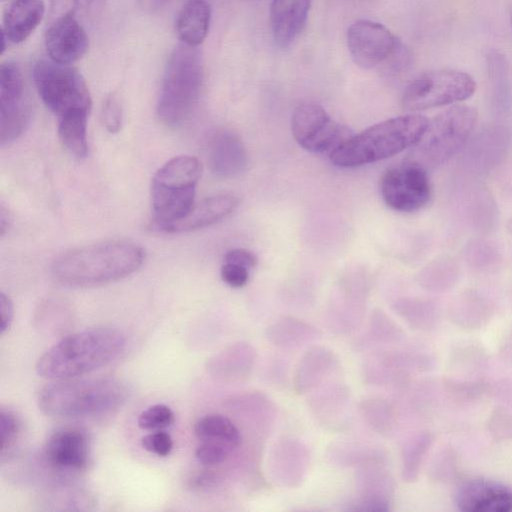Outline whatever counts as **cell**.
<instances>
[{
  "instance_id": "1",
  "label": "cell",
  "mask_w": 512,
  "mask_h": 512,
  "mask_svg": "<svg viewBox=\"0 0 512 512\" xmlns=\"http://www.w3.org/2000/svg\"><path fill=\"white\" fill-rule=\"evenodd\" d=\"M145 259L144 249L128 240H109L69 250L56 258L53 278L73 288L97 287L136 272Z\"/></svg>"
},
{
  "instance_id": "2",
  "label": "cell",
  "mask_w": 512,
  "mask_h": 512,
  "mask_svg": "<svg viewBox=\"0 0 512 512\" xmlns=\"http://www.w3.org/2000/svg\"><path fill=\"white\" fill-rule=\"evenodd\" d=\"M126 339L111 327L91 328L64 337L37 361L39 376L49 380L72 379L114 361L125 349Z\"/></svg>"
},
{
  "instance_id": "3",
  "label": "cell",
  "mask_w": 512,
  "mask_h": 512,
  "mask_svg": "<svg viewBox=\"0 0 512 512\" xmlns=\"http://www.w3.org/2000/svg\"><path fill=\"white\" fill-rule=\"evenodd\" d=\"M430 120L421 114H406L374 124L352 135L330 154L338 167H357L390 158L413 147Z\"/></svg>"
},
{
  "instance_id": "4",
  "label": "cell",
  "mask_w": 512,
  "mask_h": 512,
  "mask_svg": "<svg viewBox=\"0 0 512 512\" xmlns=\"http://www.w3.org/2000/svg\"><path fill=\"white\" fill-rule=\"evenodd\" d=\"M126 387L112 378L55 380L44 386L37 398L48 416L89 418L118 410L126 401Z\"/></svg>"
},
{
  "instance_id": "5",
  "label": "cell",
  "mask_w": 512,
  "mask_h": 512,
  "mask_svg": "<svg viewBox=\"0 0 512 512\" xmlns=\"http://www.w3.org/2000/svg\"><path fill=\"white\" fill-rule=\"evenodd\" d=\"M203 70L196 47L179 44L164 71L157 115L168 127L183 124L193 111L202 86Z\"/></svg>"
},
{
  "instance_id": "6",
  "label": "cell",
  "mask_w": 512,
  "mask_h": 512,
  "mask_svg": "<svg viewBox=\"0 0 512 512\" xmlns=\"http://www.w3.org/2000/svg\"><path fill=\"white\" fill-rule=\"evenodd\" d=\"M201 164L193 156H177L163 164L151 182L154 227L158 230L184 217L194 205Z\"/></svg>"
},
{
  "instance_id": "7",
  "label": "cell",
  "mask_w": 512,
  "mask_h": 512,
  "mask_svg": "<svg viewBox=\"0 0 512 512\" xmlns=\"http://www.w3.org/2000/svg\"><path fill=\"white\" fill-rule=\"evenodd\" d=\"M477 120L478 114L473 107L462 104L451 106L429 122L408 159L426 169L445 163L465 146L476 128Z\"/></svg>"
},
{
  "instance_id": "8",
  "label": "cell",
  "mask_w": 512,
  "mask_h": 512,
  "mask_svg": "<svg viewBox=\"0 0 512 512\" xmlns=\"http://www.w3.org/2000/svg\"><path fill=\"white\" fill-rule=\"evenodd\" d=\"M33 78L41 100L57 119L74 114H89V90L75 68L52 60H41L34 67Z\"/></svg>"
},
{
  "instance_id": "9",
  "label": "cell",
  "mask_w": 512,
  "mask_h": 512,
  "mask_svg": "<svg viewBox=\"0 0 512 512\" xmlns=\"http://www.w3.org/2000/svg\"><path fill=\"white\" fill-rule=\"evenodd\" d=\"M476 91L474 78L466 72L440 69L422 73L405 88L401 106L406 111H421L458 103Z\"/></svg>"
},
{
  "instance_id": "10",
  "label": "cell",
  "mask_w": 512,
  "mask_h": 512,
  "mask_svg": "<svg viewBox=\"0 0 512 512\" xmlns=\"http://www.w3.org/2000/svg\"><path fill=\"white\" fill-rule=\"evenodd\" d=\"M426 169L407 159L388 169L380 181V192L391 209L411 213L425 207L432 197V185Z\"/></svg>"
},
{
  "instance_id": "11",
  "label": "cell",
  "mask_w": 512,
  "mask_h": 512,
  "mask_svg": "<svg viewBox=\"0 0 512 512\" xmlns=\"http://www.w3.org/2000/svg\"><path fill=\"white\" fill-rule=\"evenodd\" d=\"M291 131L295 141L313 153L330 154L353 135L315 102H303L294 109Z\"/></svg>"
},
{
  "instance_id": "12",
  "label": "cell",
  "mask_w": 512,
  "mask_h": 512,
  "mask_svg": "<svg viewBox=\"0 0 512 512\" xmlns=\"http://www.w3.org/2000/svg\"><path fill=\"white\" fill-rule=\"evenodd\" d=\"M30 117L25 100L20 70L14 63L0 67V144L4 146L19 138Z\"/></svg>"
},
{
  "instance_id": "13",
  "label": "cell",
  "mask_w": 512,
  "mask_h": 512,
  "mask_svg": "<svg viewBox=\"0 0 512 512\" xmlns=\"http://www.w3.org/2000/svg\"><path fill=\"white\" fill-rule=\"evenodd\" d=\"M347 46L354 63L364 69L376 67L401 48L387 27L370 20H358L349 27Z\"/></svg>"
},
{
  "instance_id": "14",
  "label": "cell",
  "mask_w": 512,
  "mask_h": 512,
  "mask_svg": "<svg viewBox=\"0 0 512 512\" xmlns=\"http://www.w3.org/2000/svg\"><path fill=\"white\" fill-rule=\"evenodd\" d=\"M45 45L50 60L70 65L86 54L89 39L73 12L69 11L58 17L47 29Z\"/></svg>"
},
{
  "instance_id": "15",
  "label": "cell",
  "mask_w": 512,
  "mask_h": 512,
  "mask_svg": "<svg viewBox=\"0 0 512 512\" xmlns=\"http://www.w3.org/2000/svg\"><path fill=\"white\" fill-rule=\"evenodd\" d=\"M455 503L463 512H510L512 489L494 480L472 478L457 488Z\"/></svg>"
},
{
  "instance_id": "16",
  "label": "cell",
  "mask_w": 512,
  "mask_h": 512,
  "mask_svg": "<svg viewBox=\"0 0 512 512\" xmlns=\"http://www.w3.org/2000/svg\"><path fill=\"white\" fill-rule=\"evenodd\" d=\"M358 499L351 510L386 512L394 493V482L384 468V461H374L358 467L356 474Z\"/></svg>"
},
{
  "instance_id": "17",
  "label": "cell",
  "mask_w": 512,
  "mask_h": 512,
  "mask_svg": "<svg viewBox=\"0 0 512 512\" xmlns=\"http://www.w3.org/2000/svg\"><path fill=\"white\" fill-rule=\"evenodd\" d=\"M44 454L47 462L61 470H83L89 460V441L79 429H63L50 436Z\"/></svg>"
},
{
  "instance_id": "18",
  "label": "cell",
  "mask_w": 512,
  "mask_h": 512,
  "mask_svg": "<svg viewBox=\"0 0 512 512\" xmlns=\"http://www.w3.org/2000/svg\"><path fill=\"white\" fill-rule=\"evenodd\" d=\"M239 205V199L232 194H219L194 203L189 212L159 231L180 233L199 230L214 225L231 215Z\"/></svg>"
},
{
  "instance_id": "19",
  "label": "cell",
  "mask_w": 512,
  "mask_h": 512,
  "mask_svg": "<svg viewBox=\"0 0 512 512\" xmlns=\"http://www.w3.org/2000/svg\"><path fill=\"white\" fill-rule=\"evenodd\" d=\"M208 164L211 172L223 179L241 174L247 164L245 146L230 130L216 132L209 143Z\"/></svg>"
},
{
  "instance_id": "20",
  "label": "cell",
  "mask_w": 512,
  "mask_h": 512,
  "mask_svg": "<svg viewBox=\"0 0 512 512\" xmlns=\"http://www.w3.org/2000/svg\"><path fill=\"white\" fill-rule=\"evenodd\" d=\"M310 0H272L270 26L273 39L281 48L290 46L302 32Z\"/></svg>"
},
{
  "instance_id": "21",
  "label": "cell",
  "mask_w": 512,
  "mask_h": 512,
  "mask_svg": "<svg viewBox=\"0 0 512 512\" xmlns=\"http://www.w3.org/2000/svg\"><path fill=\"white\" fill-rule=\"evenodd\" d=\"M269 466L275 481L285 486H296L303 479L309 463V452L299 441L284 438L271 455Z\"/></svg>"
},
{
  "instance_id": "22",
  "label": "cell",
  "mask_w": 512,
  "mask_h": 512,
  "mask_svg": "<svg viewBox=\"0 0 512 512\" xmlns=\"http://www.w3.org/2000/svg\"><path fill=\"white\" fill-rule=\"evenodd\" d=\"M338 367L333 351L324 347L309 349L299 360L294 373V386L298 393H307L320 386Z\"/></svg>"
},
{
  "instance_id": "23",
  "label": "cell",
  "mask_w": 512,
  "mask_h": 512,
  "mask_svg": "<svg viewBox=\"0 0 512 512\" xmlns=\"http://www.w3.org/2000/svg\"><path fill=\"white\" fill-rule=\"evenodd\" d=\"M44 12L43 0H14L4 16L2 34L15 44L25 41L40 24Z\"/></svg>"
},
{
  "instance_id": "24",
  "label": "cell",
  "mask_w": 512,
  "mask_h": 512,
  "mask_svg": "<svg viewBox=\"0 0 512 512\" xmlns=\"http://www.w3.org/2000/svg\"><path fill=\"white\" fill-rule=\"evenodd\" d=\"M256 357V350L250 343L237 342L215 355L209 369L222 379L243 380L252 371Z\"/></svg>"
},
{
  "instance_id": "25",
  "label": "cell",
  "mask_w": 512,
  "mask_h": 512,
  "mask_svg": "<svg viewBox=\"0 0 512 512\" xmlns=\"http://www.w3.org/2000/svg\"><path fill=\"white\" fill-rule=\"evenodd\" d=\"M210 21L211 7L207 0H188L176 21V31L182 43L199 46L208 34Z\"/></svg>"
},
{
  "instance_id": "26",
  "label": "cell",
  "mask_w": 512,
  "mask_h": 512,
  "mask_svg": "<svg viewBox=\"0 0 512 512\" xmlns=\"http://www.w3.org/2000/svg\"><path fill=\"white\" fill-rule=\"evenodd\" d=\"M320 331L314 326L291 316H284L270 324L266 338L282 349H297L320 338Z\"/></svg>"
},
{
  "instance_id": "27",
  "label": "cell",
  "mask_w": 512,
  "mask_h": 512,
  "mask_svg": "<svg viewBox=\"0 0 512 512\" xmlns=\"http://www.w3.org/2000/svg\"><path fill=\"white\" fill-rule=\"evenodd\" d=\"M194 432L200 441H215L238 448L242 435L236 424L221 414H208L201 417L194 425Z\"/></svg>"
},
{
  "instance_id": "28",
  "label": "cell",
  "mask_w": 512,
  "mask_h": 512,
  "mask_svg": "<svg viewBox=\"0 0 512 512\" xmlns=\"http://www.w3.org/2000/svg\"><path fill=\"white\" fill-rule=\"evenodd\" d=\"M89 114H74L58 119V135L62 145L74 157L88 153L87 120Z\"/></svg>"
},
{
  "instance_id": "29",
  "label": "cell",
  "mask_w": 512,
  "mask_h": 512,
  "mask_svg": "<svg viewBox=\"0 0 512 512\" xmlns=\"http://www.w3.org/2000/svg\"><path fill=\"white\" fill-rule=\"evenodd\" d=\"M328 457L335 465L357 468L370 462L384 461V453L380 449L351 443L334 444Z\"/></svg>"
},
{
  "instance_id": "30",
  "label": "cell",
  "mask_w": 512,
  "mask_h": 512,
  "mask_svg": "<svg viewBox=\"0 0 512 512\" xmlns=\"http://www.w3.org/2000/svg\"><path fill=\"white\" fill-rule=\"evenodd\" d=\"M360 411L367 424L377 433L388 435L395 424L393 406L384 398L369 397L360 403Z\"/></svg>"
},
{
  "instance_id": "31",
  "label": "cell",
  "mask_w": 512,
  "mask_h": 512,
  "mask_svg": "<svg viewBox=\"0 0 512 512\" xmlns=\"http://www.w3.org/2000/svg\"><path fill=\"white\" fill-rule=\"evenodd\" d=\"M315 403L313 409L315 414H320L318 417L323 419V423L329 419L331 425V418L333 420L341 417L347 410L349 405V392L344 386H334L325 390L319 396L314 398Z\"/></svg>"
},
{
  "instance_id": "32",
  "label": "cell",
  "mask_w": 512,
  "mask_h": 512,
  "mask_svg": "<svg viewBox=\"0 0 512 512\" xmlns=\"http://www.w3.org/2000/svg\"><path fill=\"white\" fill-rule=\"evenodd\" d=\"M400 337L397 325L382 310L376 309L371 314L368 330L361 345H384L396 342Z\"/></svg>"
},
{
  "instance_id": "33",
  "label": "cell",
  "mask_w": 512,
  "mask_h": 512,
  "mask_svg": "<svg viewBox=\"0 0 512 512\" xmlns=\"http://www.w3.org/2000/svg\"><path fill=\"white\" fill-rule=\"evenodd\" d=\"M458 275V266L450 257H441L431 262L420 275L421 284L431 289L451 285Z\"/></svg>"
},
{
  "instance_id": "34",
  "label": "cell",
  "mask_w": 512,
  "mask_h": 512,
  "mask_svg": "<svg viewBox=\"0 0 512 512\" xmlns=\"http://www.w3.org/2000/svg\"><path fill=\"white\" fill-rule=\"evenodd\" d=\"M430 437L419 434L408 440L402 448V476L405 481L416 479L423 457L428 450Z\"/></svg>"
},
{
  "instance_id": "35",
  "label": "cell",
  "mask_w": 512,
  "mask_h": 512,
  "mask_svg": "<svg viewBox=\"0 0 512 512\" xmlns=\"http://www.w3.org/2000/svg\"><path fill=\"white\" fill-rule=\"evenodd\" d=\"M174 422V413L164 404H155L143 410L137 419L143 430L158 431L169 427Z\"/></svg>"
},
{
  "instance_id": "36",
  "label": "cell",
  "mask_w": 512,
  "mask_h": 512,
  "mask_svg": "<svg viewBox=\"0 0 512 512\" xmlns=\"http://www.w3.org/2000/svg\"><path fill=\"white\" fill-rule=\"evenodd\" d=\"M466 259L476 269H488L498 264L500 255L493 244L479 240L467 246Z\"/></svg>"
},
{
  "instance_id": "37",
  "label": "cell",
  "mask_w": 512,
  "mask_h": 512,
  "mask_svg": "<svg viewBox=\"0 0 512 512\" xmlns=\"http://www.w3.org/2000/svg\"><path fill=\"white\" fill-rule=\"evenodd\" d=\"M393 309L412 325L420 326L431 312V305L427 301L404 298L396 300Z\"/></svg>"
},
{
  "instance_id": "38",
  "label": "cell",
  "mask_w": 512,
  "mask_h": 512,
  "mask_svg": "<svg viewBox=\"0 0 512 512\" xmlns=\"http://www.w3.org/2000/svg\"><path fill=\"white\" fill-rule=\"evenodd\" d=\"M233 448L229 445L215 441H201L195 451L198 461L206 466H215L224 463Z\"/></svg>"
},
{
  "instance_id": "39",
  "label": "cell",
  "mask_w": 512,
  "mask_h": 512,
  "mask_svg": "<svg viewBox=\"0 0 512 512\" xmlns=\"http://www.w3.org/2000/svg\"><path fill=\"white\" fill-rule=\"evenodd\" d=\"M20 421L11 411L1 409L0 431H1V455L4 457L16 444L20 433Z\"/></svg>"
},
{
  "instance_id": "40",
  "label": "cell",
  "mask_w": 512,
  "mask_h": 512,
  "mask_svg": "<svg viewBox=\"0 0 512 512\" xmlns=\"http://www.w3.org/2000/svg\"><path fill=\"white\" fill-rule=\"evenodd\" d=\"M141 445L150 453L166 457L173 449V440L167 432L158 430L142 437Z\"/></svg>"
},
{
  "instance_id": "41",
  "label": "cell",
  "mask_w": 512,
  "mask_h": 512,
  "mask_svg": "<svg viewBox=\"0 0 512 512\" xmlns=\"http://www.w3.org/2000/svg\"><path fill=\"white\" fill-rule=\"evenodd\" d=\"M122 119L123 113L119 101L114 96H110L106 99L102 108V121L105 128L110 133L119 132L122 126Z\"/></svg>"
},
{
  "instance_id": "42",
  "label": "cell",
  "mask_w": 512,
  "mask_h": 512,
  "mask_svg": "<svg viewBox=\"0 0 512 512\" xmlns=\"http://www.w3.org/2000/svg\"><path fill=\"white\" fill-rule=\"evenodd\" d=\"M220 275L224 283L232 288H241L248 282L249 269L233 264L224 262L221 267Z\"/></svg>"
},
{
  "instance_id": "43",
  "label": "cell",
  "mask_w": 512,
  "mask_h": 512,
  "mask_svg": "<svg viewBox=\"0 0 512 512\" xmlns=\"http://www.w3.org/2000/svg\"><path fill=\"white\" fill-rule=\"evenodd\" d=\"M224 262L237 264L247 269H252L257 265L258 259L256 255L250 250L244 248H235L229 250L225 254Z\"/></svg>"
},
{
  "instance_id": "44",
  "label": "cell",
  "mask_w": 512,
  "mask_h": 512,
  "mask_svg": "<svg viewBox=\"0 0 512 512\" xmlns=\"http://www.w3.org/2000/svg\"><path fill=\"white\" fill-rule=\"evenodd\" d=\"M1 334L7 331L14 316L13 302L4 292L0 293Z\"/></svg>"
},
{
  "instance_id": "45",
  "label": "cell",
  "mask_w": 512,
  "mask_h": 512,
  "mask_svg": "<svg viewBox=\"0 0 512 512\" xmlns=\"http://www.w3.org/2000/svg\"><path fill=\"white\" fill-rule=\"evenodd\" d=\"M218 481V475L211 470L200 471L189 480L190 487L205 489L214 486Z\"/></svg>"
},
{
  "instance_id": "46",
  "label": "cell",
  "mask_w": 512,
  "mask_h": 512,
  "mask_svg": "<svg viewBox=\"0 0 512 512\" xmlns=\"http://www.w3.org/2000/svg\"><path fill=\"white\" fill-rule=\"evenodd\" d=\"M173 0H138L139 5L147 10V11H157L163 7H165L167 4L172 2Z\"/></svg>"
},
{
  "instance_id": "47",
  "label": "cell",
  "mask_w": 512,
  "mask_h": 512,
  "mask_svg": "<svg viewBox=\"0 0 512 512\" xmlns=\"http://www.w3.org/2000/svg\"><path fill=\"white\" fill-rule=\"evenodd\" d=\"M9 226L8 215L5 214L4 208L1 207L0 212V234L4 235Z\"/></svg>"
},
{
  "instance_id": "48",
  "label": "cell",
  "mask_w": 512,
  "mask_h": 512,
  "mask_svg": "<svg viewBox=\"0 0 512 512\" xmlns=\"http://www.w3.org/2000/svg\"><path fill=\"white\" fill-rule=\"evenodd\" d=\"M507 231L512 234V217L507 222Z\"/></svg>"
},
{
  "instance_id": "49",
  "label": "cell",
  "mask_w": 512,
  "mask_h": 512,
  "mask_svg": "<svg viewBox=\"0 0 512 512\" xmlns=\"http://www.w3.org/2000/svg\"><path fill=\"white\" fill-rule=\"evenodd\" d=\"M511 26H512V13H511Z\"/></svg>"
}]
</instances>
